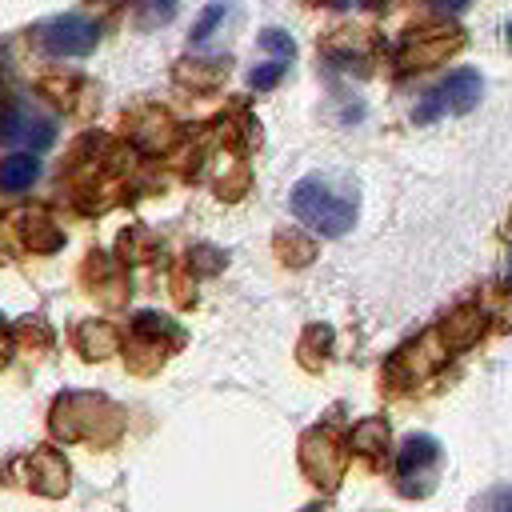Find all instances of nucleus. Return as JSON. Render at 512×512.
Wrapping results in <instances>:
<instances>
[{
	"label": "nucleus",
	"mask_w": 512,
	"mask_h": 512,
	"mask_svg": "<svg viewBox=\"0 0 512 512\" xmlns=\"http://www.w3.org/2000/svg\"><path fill=\"white\" fill-rule=\"evenodd\" d=\"M292 212L300 224H308L320 236H344L356 224V208L348 196H340L328 180L308 176L292 188Z\"/></svg>",
	"instance_id": "nucleus-1"
},
{
	"label": "nucleus",
	"mask_w": 512,
	"mask_h": 512,
	"mask_svg": "<svg viewBox=\"0 0 512 512\" xmlns=\"http://www.w3.org/2000/svg\"><path fill=\"white\" fill-rule=\"evenodd\" d=\"M440 480V440L416 432L404 440L396 460V484L404 496H428Z\"/></svg>",
	"instance_id": "nucleus-2"
},
{
	"label": "nucleus",
	"mask_w": 512,
	"mask_h": 512,
	"mask_svg": "<svg viewBox=\"0 0 512 512\" xmlns=\"http://www.w3.org/2000/svg\"><path fill=\"white\" fill-rule=\"evenodd\" d=\"M56 140V120L40 108H32L20 96H8L0 104V144H24V148H48Z\"/></svg>",
	"instance_id": "nucleus-3"
},
{
	"label": "nucleus",
	"mask_w": 512,
	"mask_h": 512,
	"mask_svg": "<svg viewBox=\"0 0 512 512\" xmlns=\"http://www.w3.org/2000/svg\"><path fill=\"white\" fill-rule=\"evenodd\" d=\"M36 40H40L44 52H56V56H84V52L96 48V40H100V24L88 20V16H76V12H68V16H52L48 24L36 28Z\"/></svg>",
	"instance_id": "nucleus-4"
},
{
	"label": "nucleus",
	"mask_w": 512,
	"mask_h": 512,
	"mask_svg": "<svg viewBox=\"0 0 512 512\" xmlns=\"http://www.w3.org/2000/svg\"><path fill=\"white\" fill-rule=\"evenodd\" d=\"M480 72L476 68H456V72H448V80L416 108V120H432V116H440V112H472L476 108V100H480Z\"/></svg>",
	"instance_id": "nucleus-5"
},
{
	"label": "nucleus",
	"mask_w": 512,
	"mask_h": 512,
	"mask_svg": "<svg viewBox=\"0 0 512 512\" xmlns=\"http://www.w3.org/2000/svg\"><path fill=\"white\" fill-rule=\"evenodd\" d=\"M300 460H304V472L320 484V488H332L336 476H340V452H336V440L328 428H312L300 444Z\"/></svg>",
	"instance_id": "nucleus-6"
},
{
	"label": "nucleus",
	"mask_w": 512,
	"mask_h": 512,
	"mask_svg": "<svg viewBox=\"0 0 512 512\" xmlns=\"http://www.w3.org/2000/svg\"><path fill=\"white\" fill-rule=\"evenodd\" d=\"M452 44H460V32L456 28H420L416 36H408V44L400 48V64L404 68H424V64H436L452 52Z\"/></svg>",
	"instance_id": "nucleus-7"
},
{
	"label": "nucleus",
	"mask_w": 512,
	"mask_h": 512,
	"mask_svg": "<svg viewBox=\"0 0 512 512\" xmlns=\"http://www.w3.org/2000/svg\"><path fill=\"white\" fill-rule=\"evenodd\" d=\"M40 180V160L32 152H8L0 160V188L4 192H28Z\"/></svg>",
	"instance_id": "nucleus-8"
},
{
	"label": "nucleus",
	"mask_w": 512,
	"mask_h": 512,
	"mask_svg": "<svg viewBox=\"0 0 512 512\" xmlns=\"http://www.w3.org/2000/svg\"><path fill=\"white\" fill-rule=\"evenodd\" d=\"M32 488L44 492V496H60L68 488V464L56 456V452H36L32 456Z\"/></svg>",
	"instance_id": "nucleus-9"
},
{
	"label": "nucleus",
	"mask_w": 512,
	"mask_h": 512,
	"mask_svg": "<svg viewBox=\"0 0 512 512\" xmlns=\"http://www.w3.org/2000/svg\"><path fill=\"white\" fill-rule=\"evenodd\" d=\"M348 444H352L356 456L384 460V452H388V424H384V420H360V424L352 428Z\"/></svg>",
	"instance_id": "nucleus-10"
},
{
	"label": "nucleus",
	"mask_w": 512,
	"mask_h": 512,
	"mask_svg": "<svg viewBox=\"0 0 512 512\" xmlns=\"http://www.w3.org/2000/svg\"><path fill=\"white\" fill-rule=\"evenodd\" d=\"M76 348H80V356H88V360L112 356V348H116V332H112L104 320H88V324L76 328Z\"/></svg>",
	"instance_id": "nucleus-11"
},
{
	"label": "nucleus",
	"mask_w": 512,
	"mask_h": 512,
	"mask_svg": "<svg viewBox=\"0 0 512 512\" xmlns=\"http://www.w3.org/2000/svg\"><path fill=\"white\" fill-rule=\"evenodd\" d=\"M24 240L32 244V248H40V252H56L60 244H64V236H60V228L48 220V212H28L24 216Z\"/></svg>",
	"instance_id": "nucleus-12"
},
{
	"label": "nucleus",
	"mask_w": 512,
	"mask_h": 512,
	"mask_svg": "<svg viewBox=\"0 0 512 512\" xmlns=\"http://www.w3.org/2000/svg\"><path fill=\"white\" fill-rule=\"evenodd\" d=\"M444 332H448V336H444L448 348H468V344L480 336V312H476V308H460V312L448 320Z\"/></svg>",
	"instance_id": "nucleus-13"
},
{
	"label": "nucleus",
	"mask_w": 512,
	"mask_h": 512,
	"mask_svg": "<svg viewBox=\"0 0 512 512\" xmlns=\"http://www.w3.org/2000/svg\"><path fill=\"white\" fill-rule=\"evenodd\" d=\"M276 252H280V260H288V264H308L312 256H316V240H308V236H300V232H280L276 236Z\"/></svg>",
	"instance_id": "nucleus-14"
},
{
	"label": "nucleus",
	"mask_w": 512,
	"mask_h": 512,
	"mask_svg": "<svg viewBox=\"0 0 512 512\" xmlns=\"http://www.w3.org/2000/svg\"><path fill=\"white\" fill-rule=\"evenodd\" d=\"M136 16L144 28H156V24H168L176 16V0H136Z\"/></svg>",
	"instance_id": "nucleus-15"
},
{
	"label": "nucleus",
	"mask_w": 512,
	"mask_h": 512,
	"mask_svg": "<svg viewBox=\"0 0 512 512\" xmlns=\"http://www.w3.org/2000/svg\"><path fill=\"white\" fill-rule=\"evenodd\" d=\"M260 48L276 52L280 60H284V56L292 60V36H288V32H280V28H264V32H260Z\"/></svg>",
	"instance_id": "nucleus-16"
},
{
	"label": "nucleus",
	"mask_w": 512,
	"mask_h": 512,
	"mask_svg": "<svg viewBox=\"0 0 512 512\" xmlns=\"http://www.w3.org/2000/svg\"><path fill=\"white\" fill-rule=\"evenodd\" d=\"M284 76V60H272V64H264V68H252V88H272L276 80Z\"/></svg>",
	"instance_id": "nucleus-17"
},
{
	"label": "nucleus",
	"mask_w": 512,
	"mask_h": 512,
	"mask_svg": "<svg viewBox=\"0 0 512 512\" xmlns=\"http://www.w3.org/2000/svg\"><path fill=\"white\" fill-rule=\"evenodd\" d=\"M220 16H224V4H208V8H204V16H200V24L192 28V40L200 44V40H204V36H208V32L220 24Z\"/></svg>",
	"instance_id": "nucleus-18"
},
{
	"label": "nucleus",
	"mask_w": 512,
	"mask_h": 512,
	"mask_svg": "<svg viewBox=\"0 0 512 512\" xmlns=\"http://www.w3.org/2000/svg\"><path fill=\"white\" fill-rule=\"evenodd\" d=\"M12 348H16V336L4 328V320H0V368L8 364V356H12Z\"/></svg>",
	"instance_id": "nucleus-19"
},
{
	"label": "nucleus",
	"mask_w": 512,
	"mask_h": 512,
	"mask_svg": "<svg viewBox=\"0 0 512 512\" xmlns=\"http://www.w3.org/2000/svg\"><path fill=\"white\" fill-rule=\"evenodd\" d=\"M432 4H436L440 12H460V8L468 4V0H432Z\"/></svg>",
	"instance_id": "nucleus-20"
},
{
	"label": "nucleus",
	"mask_w": 512,
	"mask_h": 512,
	"mask_svg": "<svg viewBox=\"0 0 512 512\" xmlns=\"http://www.w3.org/2000/svg\"><path fill=\"white\" fill-rule=\"evenodd\" d=\"M504 512H512V496H508V500H504Z\"/></svg>",
	"instance_id": "nucleus-21"
},
{
	"label": "nucleus",
	"mask_w": 512,
	"mask_h": 512,
	"mask_svg": "<svg viewBox=\"0 0 512 512\" xmlns=\"http://www.w3.org/2000/svg\"><path fill=\"white\" fill-rule=\"evenodd\" d=\"M508 44H512V24H508Z\"/></svg>",
	"instance_id": "nucleus-22"
},
{
	"label": "nucleus",
	"mask_w": 512,
	"mask_h": 512,
	"mask_svg": "<svg viewBox=\"0 0 512 512\" xmlns=\"http://www.w3.org/2000/svg\"><path fill=\"white\" fill-rule=\"evenodd\" d=\"M304 512H316V508H304Z\"/></svg>",
	"instance_id": "nucleus-23"
}]
</instances>
